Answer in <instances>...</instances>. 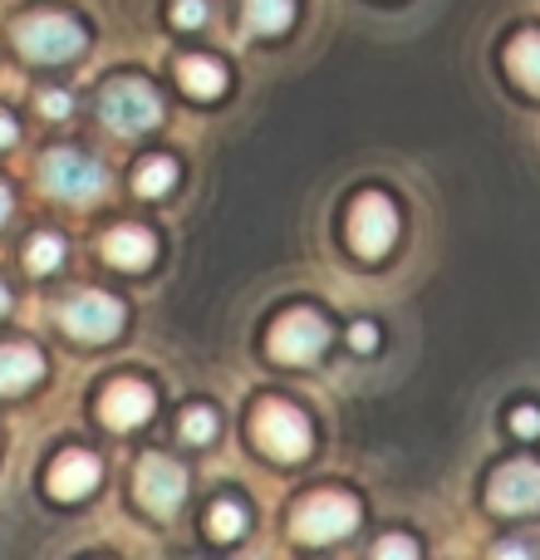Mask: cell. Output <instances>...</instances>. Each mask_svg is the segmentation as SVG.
<instances>
[{
  "label": "cell",
  "instance_id": "19",
  "mask_svg": "<svg viewBox=\"0 0 540 560\" xmlns=\"http://www.w3.org/2000/svg\"><path fill=\"white\" fill-rule=\"evenodd\" d=\"M59 261H64V242H59L55 232L30 236V246H25V266H30V271L49 276V271H59Z\"/></svg>",
  "mask_w": 540,
  "mask_h": 560
},
{
  "label": "cell",
  "instance_id": "26",
  "mask_svg": "<svg viewBox=\"0 0 540 560\" xmlns=\"http://www.w3.org/2000/svg\"><path fill=\"white\" fill-rule=\"evenodd\" d=\"M512 428H516L521 438H536V433H540V408H516V413H512Z\"/></svg>",
  "mask_w": 540,
  "mask_h": 560
},
{
  "label": "cell",
  "instance_id": "18",
  "mask_svg": "<svg viewBox=\"0 0 540 560\" xmlns=\"http://www.w3.org/2000/svg\"><path fill=\"white\" fill-rule=\"evenodd\" d=\"M133 187H138L143 197L173 192V187H177V163H173V158H143V167H138V177H133Z\"/></svg>",
  "mask_w": 540,
  "mask_h": 560
},
{
  "label": "cell",
  "instance_id": "9",
  "mask_svg": "<svg viewBox=\"0 0 540 560\" xmlns=\"http://www.w3.org/2000/svg\"><path fill=\"white\" fill-rule=\"evenodd\" d=\"M486 502H492V512H502V516L540 512V463L516 457V463L496 467L492 487H486Z\"/></svg>",
  "mask_w": 540,
  "mask_h": 560
},
{
  "label": "cell",
  "instance_id": "22",
  "mask_svg": "<svg viewBox=\"0 0 540 560\" xmlns=\"http://www.w3.org/2000/svg\"><path fill=\"white\" fill-rule=\"evenodd\" d=\"M207 15H212V5H207V0H173V20H177L183 30L207 25Z\"/></svg>",
  "mask_w": 540,
  "mask_h": 560
},
{
  "label": "cell",
  "instance_id": "15",
  "mask_svg": "<svg viewBox=\"0 0 540 560\" xmlns=\"http://www.w3.org/2000/svg\"><path fill=\"white\" fill-rule=\"evenodd\" d=\"M177 79H183V89L192 98H222V89H226V69L207 55L183 59V65H177Z\"/></svg>",
  "mask_w": 540,
  "mask_h": 560
},
{
  "label": "cell",
  "instance_id": "7",
  "mask_svg": "<svg viewBox=\"0 0 540 560\" xmlns=\"http://www.w3.org/2000/svg\"><path fill=\"white\" fill-rule=\"evenodd\" d=\"M325 345H329V325L315 310H290V315H280L275 329H270V354H275L280 364H309Z\"/></svg>",
  "mask_w": 540,
  "mask_h": 560
},
{
  "label": "cell",
  "instance_id": "28",
  "mask_svg": "<svg viewBox=\"0 0 540 560\" xmlns=\"http://www.w3.org/2000/svg\"><path fill=\"white\" fill-rule=\"evenodd\" d=\"M496 556H506V560H512V556H516V560H526V546H496Z\"/></svg>",
  "mask_w": 540,
  "mask_h": 560
},
{
  "label": "cell",
  "instance_id": "3",
  "mask_svg": "<svg viewBox=\"0 0 540 560\" xmlns=\"http://www.w3.org/2000/svg\"><path fill=\"white\" fill-rule=\"evenodd\" d=\"M98 114H104V124L114 128V133H148V128L163 118V104H157V94L143 84V79H114V84L104 89V98H98Z\"/></svg>",
  "mask_w": 540,
  "mask_h": 560
},
{
  "label": "cell",
  "instance_id": "25",
  "mask_svg": "<svg viewBox=\"0 0 540 560\" xmlns=\"http://www.w3.org/2000/svg\"><path fill=\"white\" fill-rule=\"evenodd\" d=\"M349 345H354L359 354H368V349H378V329L368 325V319H359V325L349 329Z\"/></svg>",
  "mask_w": 540,
  "mask_h": 560
},
{
  "label": "cell",
  "instance_id": "11",
  "mask_svg": "<svg viewBox=\"0 0 540 560\" xmlns=\"http://www.w3.org/2000/svg\"><path fill=\"white\" fill-rule=\"evenodd\" d=\"M157 398L148 384H138V378H114V384L104 388V398H98V418H104L114 433H133V428H143L148 418H153Z\"/></svg>",
  "mask_w": 540,
  "mask_h": 560
},
{
  "label": "cell",
  "instance_id": "29",
  "mask_svg": "<svg viewBox=\"0 0 540 560\" xmlns=\"http://www.w3.org/2000/svg\"><path fill=\"white\" fill-rule=\"evenodd\" d=\"M10 207H15V202H10V192H5V187H0V226H5V217H10Z\"/></svg>",
  "mask_w": 540,
  "mask_h": 560
},
{
  "label": "cell",
  "instance_id": "27",
  "mask_svg": "<svg viewBox=\"0 0 540 560\" xmlns=\"http://www.w3.org/2000/svg\"><path fill=\"white\" fill-rule=\"evenodd\" d=\"M10 143H15V118L0 114V148H10Z\"/></svg>",
  "mask_w": 540,
  "mask_h": 560
},
{
  "label": "cell",
  "instance_id": "17",
  "mask_svg": "<svg viewBox=\"0 0 540 560\" xmlns=\"http://www.w3.org/2000/svg\"><path fill=\"white\" fill-rule=\"evenodd\" d=\"M242 10L256 35H280V30H290V20H295V0H246Z\"/></svg>",
  "mask_w": 540,
  "mask_h": 560
},
{
  "label": "cell",
  "instance_id": "5",
  "mask_svg": "<svg viewBox=\"0 0 540 560\" xmlns=\"http://www.w3.org/2000/svg\"><path fill=\"white\" fill-rule=\"evenodd\" d=\"M39 177H45L49 192L69 197V202H94L104 192V167L79 148H49L45 163H39Z\"/></svg>",
  "mask_w": 540,
  "mask_h": 560
},
{
  "label": "cell",
  "instance_id": "1",
  "mask_svg": "<svg viewBox=\"0 0 540 560\" xmlns=\"http://www.w3.org/2000/svg\"><path fill=\"white\" fill-rule=\"evenodd\" d=\"M15 49L35 65H64L84 49V25L59 10H35V15L15 20Z\"/></svg>",
  "mask_w": 540,
  "mask_h": 560
},
{
  "label": "cell",
  "instance_id": "8",
  "mask_svg": "<svg viewBox=\"0 0 540 560\" xmlns=\"http://www.w3.org/2000/svg\"><path fill=\"white\" fill-rule=\"evenodd\" d=\"M59 319H64V329L74 339H84V345H108V339L124 329V305H118L114 295L84 290V295H74L59 310Z\"/></svg>",
  "mask_w": 540,
  "mask_h": 560
},
{
  "label": "cell",
  "instance_id": "10",
  "mask_svg": "<svg viewBox=\"0 0 540 560\" xmlns=\"http://www.w3.org/2000/svg\"><path fill=\"white\" fill-rule=\"evenodd\" d=\"M187 497V472L163 453H148L138 463V502L148 506L153 516H173Z\"/></svg>",
  "mask_w": 540,
  "mask_h": 560
},
{
  "label": "cell",
  "instance_id": "30",
  "mask_svg": "<svg viewBox=\"0 0 540 560\" xmlns=\"http://www.w3.org/2000/svg\"><path fill=\"white\" fill-rule=\"evenodd\" d=\"M10 310V290H5V280H0V315Z\"/></svg>",
  "mask_w": 540,
  "mask_h": 560
},
{
  "label": "cell",
  "instance_id": "14",
  "mask_svg": "<svg viewBox=\"0 0 540 560\" xmlns=\"http://www.w3.org/2000/svg\"><path fill=\"white\" fill-rule=\"evenodd\" d=\"M45 359L30 345H0V394H25L30 384H39Z\"/></svg>",
  "mask_w": 540,
  "mask_h": 560
},
{
  "label": "cell",
  "instance_id": "4",
  "mask_svg": "<svg viewBox=\"0 0 540 560\" xmlns=\"http://www.w3.org/2000/svg\"><path fill=\"white\" fill-rule=\"evenodd\" d=\"M359 522V502L344 492H315L295 506V536L309 546H329L339 536H349Z\"/></svg>",
  "mask_w": 540,
  "mask_h": 560
},
{
  "label": "cell",
  "instance_id": "20",
  "mask_svg": "<svg viewBox=\"0 0 540 560\" xmlns=\"http://www.w3.org/2000/svg\"><path fill=\"white\" fill-rule=\"evenodd\" d=\"M246 522H251V516H246V506H236V502H216L212 516H207L216 541H236V536L246 532Z\"/></svg>",
  "mask_w": 540,
  "mask_h": 560
},
{
  "label": "cell",
  "instance_id": "12",
  "mask_svg": "<svg viewBox=\"0 0 540 560\" xmlns=\"http://www.w3.org/2000/svg\"><path fill=\"white\" fill-rule=\"evenodd\" d=\"M98 487V457L94 453H59L55 467H49V492L59 497V502H79V497H89Z\"/></svg>",
  "mask_w": 540,
  "mask_h": 560
},
{
  "label": "cell",
  "instance_id": "2",
  "mask_svg": "<svg viewBox=\"0 0 540 560\" xmlns=\"http://www.w3.org/2000/svg\"><path fill=\"white\" fill-rule=\"evenodd\" d=\"M251 433H256V443H261V453L275 457V463H300V457H309V443H315L309 418L300 413L295 404H280V398H266V404L256 408Z\"/></svg>",
  "mask_w": 540,
  "mask_h": 560
},
{
  "label": "cell",
  "instance_id": "16",
  "mask_svg": "<svg viewBox=\"0 0 540 560\" xmlns=\"http://www.w3.org/2000/svg\"><path fill=\"white\" fill-rule=\"evenodd\" d=\"M506 65H512V74L521 79L531 94H540V30H526V35L512 39V49H506Z\"/></svg>",
  "mask_w": 540,
  "mask_h": 560
},
{
  "label": "cell",
  "instance_id": "21",
  "mask_svg": "<svg viewBox=\"0 0 540 560\" xmlns=\"http://www.w3.org/2000/svg\"><path fill=\"white\" fill-rule=\"evenodd\" d=\"M216 428H222V423H216V413H212V408H207V404L187 408V413H183V443H192V447L212 443V438H216Z\"/></svg>",
  "mask_w": 540,
  "mask_h": 560
},
{
  "label": "cell",
  "instance_id": "24",
  "mask_svg": "<svg viewBox=\"0 0 540 560\" xmlns=\"http://www.w3.org/2000/svg\"><path fill=\"white\" fill-rule=\"evenodd\" d=\"M69 108H74V104H69L64 89H45V98H39V114H45V118H69Z\"/></svg>",
  "mask_w": 540,
  "mask_h": 560
},
{
  "label": "cell",
  "instance_id": "23",
  "mask_svg": "<svg viewBox=\"0 0 540 560\" xmlns=\"http://www.w3.org/2000/svg\"><path fill=\"white\" fill-rule=\"evenodd\" d=\"M378 560H413L418 556V541H408V536H384V541L374 546Z\"/></svg>",
  "mask_w": 540,
  "mask_h": 560
},
{
  "label": "cell",
  "instance_id": "13",
  "mask_svg": "<svg viewBox=\"0 0 540 560\" xmlns=\"http://www.w3.org/2000/svg\"><path fill=\"white\" fill-rule=\"evenodd\" d=\"M104 256L118 271H148L157 256V236L148 232V226H114V232L104 236Z\"/></svg>",
  "mask_w": 540,
  "mask_h": 560
},
{
  "label": "cell",
  "instance_id": "6",
  "mask_svg": "<svg viewBox=\"0 0 540 560\" xmlns=\"http://www.w3.org/2000/svg\"><path fill=\"white\" fill-rule=\"evenodd\" d=\"M394 236H398L394 202H388L384 192H364L354 202V217H349V242H354V252L364 256V261H378V256H388Z\"/></svg>",
  "mask_w": 540,
  "mask_h": 560
}]
</instances>
